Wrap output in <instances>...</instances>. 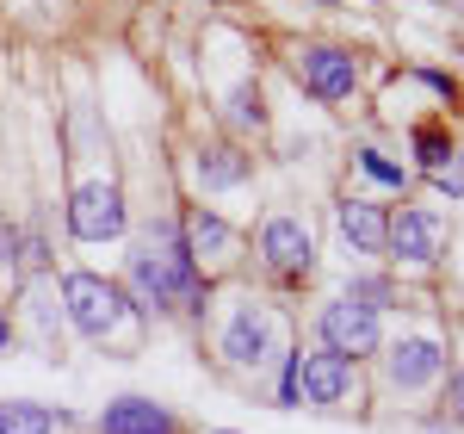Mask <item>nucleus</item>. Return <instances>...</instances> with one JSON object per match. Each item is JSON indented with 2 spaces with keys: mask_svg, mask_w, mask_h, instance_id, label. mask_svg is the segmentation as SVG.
Here are the masks:
<instances>
[{
  "mask_svg": "<svg viewBox=\"0 0 464 434\" xmlns=\"http://www.w3.org/2000/svg\"><path fill=\"white\" fill-rule=\"evenodd\" d=\"M266 348H273V323H266V311L260 304H242L229 329H223V354L236 366H266Z\"/></svg>",
  "mask_w": 464,
  "mask_h": 434,
  "instance_id": "nucleus-9",
  "label": "nucleus"
},
{
  "mask_svg": "<svg viewBox=\"0 0 464 434\" xmlns=\"http://www.w3.org/2000/svg\"><path fill=\"white\" fill-rule=\"evenodd\" d=\"M446 149H452V143H446V131H433V124H421V131H415V155H421V168H433Z\"/></svg>",
  "mask_w": 464,
  "mask_h": 434,
  "instance_id": "nucleus-19",
  "label": "nucleus"
},
{
  "mask_svg": "<svg viewBox=\"0 0 464 434\" xmlns=\"http://www.w3.org/2000/svg\"><path fill=\"white\" fill-rule=\"evenodd\" d=\"M100 434H174V416L155 398H118L100 409Z\"/></svg>",
  "mask_w": 464,
  "mask_h": 434,
  "instance_id": "nucleus-10",
  "label": "nucleus"
},
{
  "mask_svg": "<svg viewBox=\"0 0 464 434\" xmlns=\"http://www.w3.org/2000/svg\"><path fill=\"white\" fill-rule=\"evenodd\" d=\"M69 230L81 242H111V236H124V192L111 181H87L74 186L69 199Z\"/></svg>",
  "mask_w": 464,
  "mask_h": 434,
  "instance_id": "nucleus-4",
  "label": "nucleus"
},
{
  "mask_svg": "<svg viewBox=\"0 0 464 434\" xmlns=\"http://www.w3.org/2000/svg\"><path fill=\"white\" fill-rule=\"evenodd\" d=\"M359 168H365L372 181H384V186H402V168H396L391 155H378V149H359Z\"/></svg>",
  "mask_w": 464,
  "mask_h": 434,
  "instance_id": "nucleus-17",
  "label": "nucleus"
},
{
  "mask_svg": "<svg viewBox=\"0 0 464 434\" xmlns=\"http://www.w3.org/2000/svg\"><path fill=\"white\" fill-rule=\"evenodd\" d=\"M322 348L328 354H341V360H365V354H378V304H365V298H334L328 311H322Z\"/></svg>",
  "mask_w": 464,
  "mask_h": 434,
  "instance_id": "nucleus-3",
  "label": "nucleus"
},
{
  "mask_svg": "<svg viewBox=\"0 0 464 434\" xmlns=\"http://www.w3.org/2000/svg\"><path fill=\"white\" fill-rule=\"evenodd\" d=\"M440 366H446L440 341H433V335H409V341L391 348V385L396 391H421V385L440 379Z\"/></svg>",
  "mask_w": 464,
  "mask_h": 434,
  "instance_id": "nucleus-8",
  "label": "nucleus"
},
{
  "mask_svg": "<svg viewBox=\"0 0 464 434\" xmlns=\"http://www.w3.org/2000/svg\"><path fill=\"white\" fill-rule=\"evenodd\" d=\"M13 249H19V236H13V223H0V267H13Z\"/></svg>",
  "mask_w": 464,
  "mask_h": 434,
  "instance_id": "nucleus-21",
  "label": "nucleus"
},
{
  "mask_svg": "<svg viewBox=\"0 0 464 434\" xmlns=\"http://www.w3.org/2000/svg\"><path fill=\"white\" fill-rule=\"evenodd\" d=\"M56 409L50 403H25V398H0V434H56Z\"/></svg>",
  "mask_w": 464,
  "mask_h": 434,
  "instance_id": "nucleus-14",
  "label": "nucleus"
},
{
  "mask_svg": "<svg viewBox=\"0 0 464 434\" xmlns=\"http://www.w3.org/2000/svg\"><path fill=\"white\" fill-rule=\"evenodd\" d=\"M334 217H341V236H347L359 254H384V242H391V217H384V205L341 199V205H334Z\"/></svg>",
  "mask_w": 464,
  "mask_h": 434,
  "instance_id": "nucleus-12",
  "label": "nucleus"
},
{
  "mask_svg": "<svg viewBox=\"0 0 464 434\" xmlns=\"http://www.w3.org/2000/svg\"><path fill=\"white\" fill-rule=\"evenodd\" d=\"M446 409H452V422H464V372L452 379V391H446Z\"/></svg>",
  "mask_w": 464,
  "mask_h": 434,
  "instance_id": "nucleus-20",
  "label": "nucleus"
},
{
  "mask_svg": "<svg viewBox=\"0 0 464 434\" xmlns=\"http://www.w3.org/2000/svg\"><path fill=\"white\" fill-rule=\"evenodd\" d=\"M13 348V329H6V311H0V354Z\"/></svg>",
  "mask_w": 464,
  "mask_h": 434,
  "instance_id": "nucleus-22",
  "label": "nucleus"
},
{
  "mask_svg": "<svg viewBox=\"0 0 464 434\" xmlns=\"http://www.w3.org/2000/svg\"><path fill=\"white\" fill-rule=\"evenodd\" d=\"M260 254H266V267L273 273H310L316 267V242H310V230L297 223V217H266V230H260Z\"/></svg>",
  "mask_w": 464,
  "mask_h": 434,
  "instance_id": "nucleus-6",
  "label": "nucleus"
},
{
  "mask_svg": "<svg viewBox=\"0 0 464 434\" xmlns=\"http://www.w3.org/2000/svg\"><path fill=\"white\" fill-rule=\"evenodd\" d=\"M130 286H137V298H143L149 311H168L179 298H192V304L205 298L198 291V267H192V254H186L174 223H155L143 242H137V254H130Z\"/></svg>",
  "mask_w": 464,
  "mask_h": 434,
  "instance_id": "nucleus-1",
  "label": "nucleus"
},
{
  "mask_svg": "<svg viewBox=\"0 0 464 434\" xmlns=\"http://www.w3.org/2000/svg\"><path fill=\"white\" fill-rule=\"evenodd\" d=\"M347 385H353V360H341V354H297V398L310 403H341L347 398Z\"/></svg>",
  "mask_w": 464,
  "mask_h": 434,
  "instance_id": "nucleus-7",
  "label": "nucleus"
},
{
  "mask_svg": "<svg viewBox=\"0 0 464 434\" xmlns=\"http://www.w3.org/2000/svg\"><path fill=\"white\" fill-rule=\"evenodd\" d=\"M384 249H391L396 261H415V267H421V261L440 254V223H433L428 212H409V205H402V212L391 217V242H384Z\"/></svg>",
  "mask_w": 464,
  "mask_h": 434,
  "instance_id": "nucleus-11",
  "label": "nucleus"
},
{
  "mask_svg": "<svg viewBox=\"0 0 464 434\" xmlns=\"http://www.w3.org/2000/svg\"><path fill=\"white\" fill-rule=\"evenodd\" d=\"M179 242H186V254H192V267H198V261H223V254L236 249L229 223H223V217H211V212H192V217H186Z\"/></svg>",
  "mask_w": 464,
  "mask_h": 434,
  "instance_id": "nucleus-13",
  "label": "nucleus"
},
{
  "mask_svg": "<svg viewBox=\"0 0 464 434\" xmlns=\"http://www.w3.org/2000/svg\"><path fill=\"white\" fill-rule=\"evenodd\" d=\"M242 174H248V162H242L236 149H205V155H198V181L205 186H236Z\"/></svg>",
  "mask_w": 464,
  "mask_h": 434,
  "instance_id": "nucleus-15",
  "label": "nucleus"
},
{
  "mask_svg": "<svg viewBox=\"0 0 464 434\" xmlns=\"http://www.w3.org/2000/svg\"><path fill=\"white\" fill-rule=\"evenodd\" d=\"M428 181L440 186V192H464V149H446V155L428 168Z\"/></svg>",
  "mask_w": 464,
  "mask_h": 434,
  "instance_id": "nucleus-16",
  "label": "nucleus"
},
{
  "mask_svg": "<svg viewBox=\"0 0 464 434\" xmlns=\"http://www.w3.org/2000/svg\"><path fill=\"white\" fill-rule=\"evenodd\" d=\"M63 311H69V323L87 335V341H111L124 317H130V304H124V291L100 280V273H69L63 280Z\"/></svg>",
  "mask_w": 464,
  "mask_h": 434,
  "instance_id": "nucleus-2",
  "label": "nucleus"
},
{
  "mask_svg": "<svg viewBox=\"0 0 464 434\" xmlns=\"http://www.w3.org/2000/svg\"><path fill=\"white\" fill-rule=\"evenodd\" d=\"M297 74H304V87H310L316 100H347L359 87V63L341 44H310L304 63H297Z\"/></svg>",
  "mask_w": 464,
  "mask_h": 434,
  "instance_id": "nucleus-5",
  "label": "nucleus"
},
{
  "mask_svg": "<svg viewBox=\"0 0 464 434\" xmlns=\"http://www.w3.org/2000/svg\"><path fill=\"white\" fill-rule=\"evenodd\" d=\"M236 124H266V106H260V87H236Z\"/></svg>",
  "mask_w": 464,
  "mask_h": 434,
  "instance_id": "nucleus-18",
  "label": "nucleus"
}]
</instances>
